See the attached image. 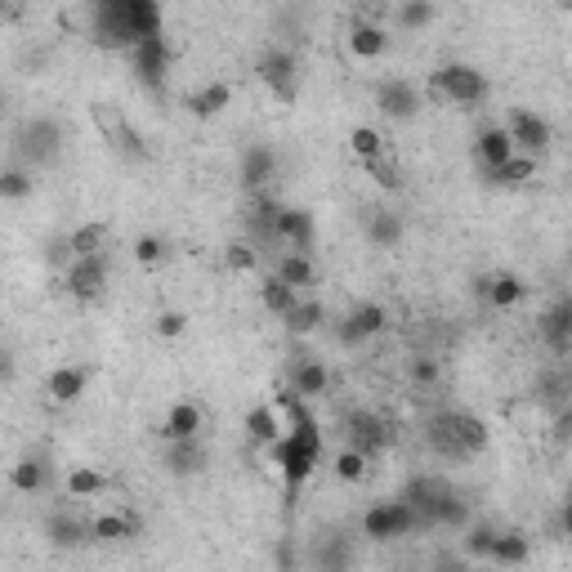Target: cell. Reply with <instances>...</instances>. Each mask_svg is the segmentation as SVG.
Segmentation results:
<instances>
[{
    "label": "cell",
    "mask_w": 572,
    "mask_h": 572,
    "mask_svg": "<svg viewBox=\"0 0 572 572\" xmlns=\"http://www.w3.org/2000/svg\"><path fill=\"white\" fill-rule=\"evenodd\" d=\"M349 318L358 322V331L362 336H380V331L389 327V313H385V304H376V300H362V304H354V309H349Z\"/></svg>",
    "instance_id": "7bdbcfd3"
},
{
    "label": "cell",
    "mask_w": 572,
    "mask_h": 572,
    "mask_svg": "<svg viewBox=\"0 0 572 572\" xmlns=\"http://www.w3.org/2000/svg\"><path fill=\"white\" fill-rule=\"evenodd\" d=\"M376 108H380V117H389V121H412L416 112L425 108V94L416 90L412 81H385L376 94Z\"/></svg>",
    "instance_id": "30bf717a"
},
{
    "label": "cell",
    "mask_w": 572,
    "mask_h": 572,
    "mask_svg": "<svg viewBox=\"0 0 572 572\" xmlns=\"http://www.w3.org/2000/svg\"><path fill=\"white\" fill-rule=\"evenodd\" d=\"M349 148H354V157H358V161H376V157H385V139H380V130H376V126H358L354 135H349Z\"/></svg>",
    "instance_id": "ee69618b"
},
{
    "label": "cell",
    "mask_w": 572,
    "mask_h": 572,
    "mask_svg": "<svg viewBox=\"0 0 572 572\" xmlns=\"http://www.w3.org/2000/svg\"><path fill=\"white\" fill-rule=\"evenodd\" d=\"M331 389V371L322 358H304L300 367H295V394L300 398H322Z\"/></svg>",
    "instance_id": "f546056e"
},
{
    "label": "cell",
    "mask_w": 572,
    "mask_h": 572,
    "mask_svg": "<svg viewBox=\"0 0 572 572\" xmlns=\"http://www.w3.org/2000/svg\"><path fill=\"white\" fill-rule=\"evenodd\" d=\"M528 555H532V541L523 532H501L497 546H492V564L497 568H519L528 564Z\"/></svg>",
    "instance_id": "1f68e13d"
},
{
    "label": "cell",
    "mask_w": 572,
    "mask_h": 572,
    "mask_svg": "<svg viewBox=\"0 0 572 572\" xmlns=\"http://www.w3.org/2000/svg\"><path fill=\"white\" fill-rule=\"evenodd\" d=\"M72 251H76V260H99L103 251H108V242H112V228L103 224V219H94V224H81V228H72Z\"/></svg>",
    "instance_id": "83f0119b"
},
{
    "label": "cell",
    "mask_w": 572,
    "mask_h": 572,
    "mask_svg": "<svg viewBox=\"0 0 572 572\" xmlns=\"http://www.w3.org/2000/svg\"><path fill=\"white\" fill-rule=\"evenodd\" d=\"M282 322H286L291 336H309V331H318L322 322H327V304H322V300H300Z\"/></svg>",
    "instance_id": "836d02e7"
},
{
    "label": "cell",
    "mask_w": 572,
    "mask_h": 572,
    "mask_svg": "<svg viewBox=\"0 0 572 572\" xmlns=\"http://www.w3.org/2000/svg\"><path fill=\"white\" fill-rule=\"evenodd\" d=\"M85 385H90V371L85 367H54L50 376H45V394L54 398V403H76V398L85 394Z\"/></svg>",
    "instance_id": "e0dca14e"
},
{
    "label": "cell",
    "mask_w": 572,
    "mask_h": 572,
    "mask_svg": "<svg viewBox=\"0 0 572 572\" xmlns=\"http://www.w3.org/2000/svg\"><path fill=\"white\" fill-rule=\"evenodd\" d=\"M269 456H273V465L282 470V479H286V497H300V488L309 483V474L318 470V461H322V447H313V443H304V438H295V434H282L278 443L269 447Z\"/></svg>",
    "instance_id": "7a4b0ae2"
},
{
    "label": "cell",
    "mask_w": 572,
    "mask_h": 572,
    "mask_svg": "<svg viewBox=\"0 0 572 572\" xmlns=\"http://www.w3.org/2000/svg\"><path fill=\"white\" fill-rule=\"evenodd\" d=\"M523 295H528V286H523V278H514V273H497V278H488V300L497 304V309H514Z\"/></svg>",
    "instance_id": "f35d334b"
},
{
    "label": "cell",
    "mask_w": 572,
    "mask_h": 572,
    "mask_svg": "<svg viewBox=\"0 0 572 572\" xmlns=\"http://www.w3.org/2000/svg\"><path fill=\"white\" fill-rule=\"evenodd\" d=\"M537 398L550 407H559V412H568L572 403V367H546L537 376Z\"/></svg>",
    "instance_id": "603a6c76"
},
{
    "label": "cell",
    "mask_w": 572,
    "mask_h": 572,
    "mask_svg": "<svg viewBox=\"0 0 572 572\" xmlns=\"http://www.w3.org/2000/svg\"><path fill=\"white\" fill-rule=\"evenodd\" d=\"M45 537H50V546H59V550H76L85 537H94V532H90V523H81L76 514L59 510V514L45 519Z\"/></svg>",
    "instance_id": "d6986e66"
},
{
    "label": "cell",
    "mask_w": 572,
    "mask_h": 572,
    "mask_svg": "<svg viewBox=\"0 0 572 572\" xmlns=\"http://www.w3.org/2000/svg\"><path fill=\"white\" fill-rule=\"evenodd\" d=\"M224 260H228V269L233 273H251L255 264H260V255H255V242H233L224 251Z\"/></svg>",
    "instance_id": "c3c4849f"
},
{
    "label": "cell",
    "mask_w": 572,
    "mask_h": 572,
    "mask_svg": "<svg viewBox=\"0 0 572 572\" xmlns=\"http://www.w3.org/2000/svg\"><path fill=\"white\" fill-rule=\"evenodd\" d=\"M564 523H568V532H572V501H568V510H564Z\"/></svg>",
    "instance_id": "11a10c76"
},
{
    "label": "cell",
    "mask_w": 572,
    "mask_h": 572,
    "mask_svg": "<svg viewBox=\"0 0 572 572\" xmlns=\"http://www.w3.org/2000/svg\"><path fill=\"white\" fill-rule=\"evenodd\" d=\"M497 537H501V532L492 528V523H470V528H465L461 550H465L470 559H492V546H497Z\"/></svg>",
    "instance_id": "b9f144b4"
},
{
    "label": "cell",
    "mask_w": 572,
    "mask_h": 572,
    "mask_svg": "<svg viewBox=\"0 0 572 572\" xmlns=\"http://www.w3.org/2000/svg\"><path fill=\"white\" fill-rule=\"evenodd\" d=\"M50 483V461L45 456H23V461L9 470V488L14 492H41Z\"/></svg>",
    "instance_id": "f1b7e54d"
},
{
    "label": "cell",
    "mask_w": 572,
    "mask_h": 572,
    "mask_svg": "<svg viewBox=\"0 0 572 572\" xmlns=\"http://www.w3.org/2000/svg\"><path fill=\"white\" fill-rule=\"evenodd\" d=\"M510 139H514V148H523V157H541V152L555 143V130H550V121L546 117H537V112H528V108H514L510 112Z\"/></svg>",
    "instance_id": "8992f818"
},
{
    "label": "cell",
    "mask_w": 572,
    "mask_h": 572,
    "mask_svg": "<svg viewBox=\"0 0 572 572\" xmlns=\"http://www.w3.org/2000/svg\"><path fill=\"white\" fill-rule=\"evenodd\" d=\"M474 152H479V161L488 166V175L492 170H501L510 157H519V148H514V139H510V130L505 126H488L479 139H474Z\"/></svg>",
    "instance_id": "9a60e30c"
},
{
    "label": "cell",
    "mask_w": 572,
    "mask_h": 572,
    "mask_svg": "<svg viewBox=\"0 0 572 572\" xmlns=\"http://www.w3.org/2000/svg\"><path fill=\"white\" fill-rule=\"evenodd\" d=\"M130 63H135L139 85H148V90H161V85H166V72H170V41H166V36L139 41L135 50H130Z\"/></svg>",
    "instance_id": "52a82bcc"
},
{
    "label": "cell",
    "mask_w": 572,
    "mask_h": 572,
    "mask_svg": "<svg viewBox=\"0 0 572 572\" xmlns=\"http://www.w3.org/2000/svg\"><path fill=\"white\" fill-rule=\"evenodd\" d=\"M63 148V126L54 117H36L23 126V157L36 161V166H45V161H54Z\"/></svg>",
    "instance_id": "9c48e42d"
},
{
    "label": "cell",
    "mask_w": 572,
    "mask_h": 572,
    "mask_svg": "<svg viewBox=\"0 0 572 572\" xmlns=\"http://www.w3.org/2000/svg\"><path fill=\"white\" fill-rule=\"evenodd\" d=\"M340 345H345V349H358V345H367V336H362V331H358V322L354 318H345V322H340Z\"/></svg>",
    "instance_id": "db71d44e"
},
{
    "label": "cell",
    "mask_w": 572,
    "mask_h": 572,
    "mask_svg": "<svg viewBox=\"0 0 572 572\" xmlns=\"http://www.w3.org/2000/svg\"><path fill=\"white\" fill-rule=\"evenodd\" d=\"M63 286L72 291V300H81V304H90V300H99L103 291H108V260H76L68 273H63Z\"/></svg>",
    "instance_id": "8fae6325"
},
{
    "label": "cell",
    "mask_w": 572,
    "mask_h": 572,
    "mask_svg": "<svg viewBox=\"0 0 572 572\" xmlns=\"http://www.w3.org/2000/svg\"><path fill=\"white\" fill-rule=\"evenodd\" d=\"M438 18V9L429 5V0H407V5L394 9V27H403V32H421Z\"/></svg>",
    "instance_id": "ab89813d"
},
{
    "label": "cell",
    "mask_w": 572,
    "mask_h": 572,
    "mask_svg": "<svg viewBox=\"0 0 572 572\" xmlns=\"http://www.w3.org/2000/svg\"><path fill=\"white\" fill-rule=\"evenodd\" d=\"M309 564H313V572H349L354 568V550H349V541L327 537L309 550Z\"/></svg>",
    "instance_id": "484cf974"
},
{
    "label": "cell",
    "mask_w": 572,
    "mask_h": 572,
    "mask_svg": "<svg viewBox=\"0 0 572 572\" xmlns=\"http://www.w3.org/2000/svg\"><path fill=\"white\" fill-rule=\"evenodd\" d=\"M336 474H340V483H358L362 474H367V456L354 452V447H345V452L336 456Z\"/></svg>",
    "instance_id": "7dc6e473"
},
{
    "label": "cell",
    "mask_w": 572,
    "mask_h": 572,
    "mask_svg": "<svg viewBox=\"0 0 572 572\" xmlns=\"http://www.w3.org/2000/svg\"><path fill=\"white\" fill-rule=\"evenodd\" d=\"M68 492H72V497H99V492H108V474H99V470H72L68 474Z\"/></svg>",
    "instance_id": "f6af8a7d"
},
{
    "label": "cell",
    "mask_w": 572,
    "mask_h": 572,
    "mask_svg": "<svg viewBox=\"0 0 572 572\" xmlns=\"http://www.w3.org/2000/svg\"><path fill=\"white\" fill-rule=\"evenodd\" d=\"M429 94L456 103V108H479L488 99V76L474 68V63H443V68L429 76Z\"/></svg>",
    "instance_id": "6da1fadb"
},
{
    "label": "cell",
    "mask_w": 572,
    "mask_h": 572,
    "mask_svg": "<svg viewBox=\"0 0 572 572\" xmlns=\"http://www.w3.org/2000/svg\"><path fill=\"white\" fill-rule=\"evenodd\" d=\"M126 18H130V32L135 41H152V36H166V14H161L157 0H126Z\"/></svg>",
    "instance_id": "ffe728a7"
},
{
    "label": "cell",
    "mask_w": 572,
    "mask_h": 572,
    "mask_svg": "<svg viewBox=\"0 0 572 572\" xmlns=\"http://www.w3.org/2000/svg\"><path fill=\"white\" fill-rule=\"evenodd\" d=\"M385 50H389V32L380 23L358 18V23L349 27V54H354V59H380Z\"/></svg>",
    "instance_id": "2e32d148"
},
{
    "label": "cell",
    "mask_w": 572,
    "mask_h": 572,
    "mask_svg": "<svg viewBox=\"0 0 572 572\" xmlns=\"http://www.w3.org/2000/svg\"><path fill=\"white\" fill-rule=\"evenodd\" d=\"M416 528H425L421 514H416L412 501H380L362 514V537L367 541H398V537H412Z\"/></svg>",
    "instance_id": "3957f363"
},
{
    "label": "cell",
    "mask_w": 572,
    "mask_h": 572,
    "mask_svg": "<svg viewBox=\"0 0 572 572\" xmlns=\"http://www.w3.org/2000/svg\"><path fill=\"white\" fill-rule=\"evenodd\" d=\"M260 81L273 90V99L278 103H291L295 99V85H300V63H295V54L286 50V45H273V50H264L260 59Z\"/></svg>",
    "instance_id": "5b68a950"
},
{
    "label": "cell",
    "mask_w": 572,
    "mask_h": 572,
    "mask_svg": "<svg viewBox=\"0 0 572 572\" xmlns=\"http://www.w3.org/2000/svg\"><path fill=\"white\" fill-rule=\"evenodd\" d=\"M434 528H470V501L461 497V492H447L443 501H438L434 510Z\"/></svg>",
    "instance_id": "8d00e7d4"
},
{
    "label": "cell",
    "mask_w": 572,
    "mask_h": 572,
    "mask_svg": "<svg viewBox=\"0 0 572 572\" xmlns=\"http://www.w3.org/2000/svg\"><path fill=\"white\" fill-rule=\"evenodd\" d=\"M166 465H170V474H179V479H193V474L206 470V443H202V438H184V443H170Z\"/></svg>",
    "instance_id": "44dd1931"
},
{
    "label": "cell",
    "mask_w": 572,
    "mask_h": 572,
    "mask_svg": "<svg viewBox=\"0 0 572 572\" xmlns=\"http://www.w3.org/2000/svg\"><path fill=\"white\" fill-rule=\"evenodd\" d=\"M488 179L497 188H528L532 179H537V157H523V152H519V157H510L501 170H492Z\"/></svg>",
    "instance_id": "d6a6232c"
},
{
    "label": "cell",
    "mask_w": 572,
    "mask_h": 572,
    "mask_svg": "<svg viewBox=\"0 0 572 572\" xmlns=\"http://www.w3.org/2000/svg\"><path fill=\"white\" fill-rule=\"evenodd\" d=\"M425 447L443 461H465L461 452V438H456V416L452 412H434L425 421Z\"/></svg>",
    "instance_id": "4fadbf2b"
},
{
    "label": "cell",
    "mask_w": 572,
    "mask_h": 572,
    "mask_svg": "<svg viewBox=\"0 0 572 572\" xmlns=\"http://www.w3.org/2000/svg\"><path fill=\"white\" fill-rule=\"evenodd\" d=\"M367 237H371V246H385V251H394V246L403 242V219H398L394 211H371Z\"/></svg>",
    "instance_id": "e575fe53"
},
{
    "label": "cell",
    "mask_w": 572,
    "mask_h": 572,
    "mask_svg": "<svg viewBox=\"0 0 572 572\" xmlns=\"http://www.w3.org/2000/svg\"><path fill=\"white\" fill-rule=\"evenodd\" d=\"M94 18V41L103 50H135V32H130V18H126V0H99L90 9Z\"/></svg>",
    "instance_id": "277c9868"
},
{
    "label": "cell",
    "mask_w": 572,
    "mask_h": 572,
    "mask_svg": "<svg viewBox=\"0 0 572 572\" xmlns=\"http://www.w3.org/2000/svg\"><path fill=\"white\" fill-rule=\"evenodd\" d=\"M90 532H94V541H126V537H135L139 532V523L135 519H126V514H99V519L90 523Z\"/></svg>",
    "instance_id": "74e56055"
},
{
    "label": "cell",
    "mask_w": 572,
    "mask_h": 572,
    "mask_svg": "<svg viewBox=\"0 0 572 572\" xmlns=\"http://www.w3.org/2000/svg\"><path fill=\"white\" fill-rule=\"evenodd\" d=\"M412 380L416 385H438V358H429V354H421V358H412Z\"/></svg>",
    "instance_id": "f5cc1de1"
},
{
    "label": "cell",
    "mask_w": 572,
    "mask_h": 572,
    "mask_svg": "<svg viewBox=\"0 0 572 572\" xmlns=\"http://www.w3.org/2000/svg\"><path fill=\"white\" fill-rule=\"evenodd\" d=\"M135 260L139 264H161V260H166V242H161V237H139V242H135Z\"/></svg>",
    "instance_id": "816d5d0a"
},
{
    "label": "cell",
    "mask_w": 572,
    "mask_h": 572,
    "mask_svg": "<svg viewBox=\"0 0 572 572\" xmlns=\"http://www.w3.org/2000/svg\"><path fill=\"white\" fill-rule=\"evenodd\" d=\"M260 300H264V309H269L273 318H286V313L300 304V291H295V286H286L278 273H273V278L260 282Z\"/></svg>",
    "instance_id": "4dcf8cb0"
},
{
    "label": "cell",
    "mask_w": 572,
    "mask_h": 572,
    "mask_svg": "<svg viewBox=\"0 0 572 572\" xmlns=\"http://www.w3.org/2000/svg\"><path fill=\"white\" fill-rule=\"evenodd\" d=\"M349 429V447H354V452H362V456H376V452H385L389 447V425L380 421V416H371V412H354L345 421Z\"/></svg>",
    "instance_id": "7c38bea8"
},
{
    "label": "cell",
    "mask_w": 572,
    "mask_h": 572,
    "mask_svg": "<svg viewBox=\"0 0 572 572\" xmlns=\"http://www.w3.org/2000/svg\"><path fill=\"white\" fill-rule=\"evenodd\" d=\"M429 572H474V559L465 555L461 546H456V550H438L434 564H429Z\"/></svg>",
    "instance_id": "681fc988"
},
{
    "label": "cell",
    "mask_w": 572,
    "mask_h": 572,
    "mask_svg": "<svg viewBox=\"0 0 572 572\" xmlns=\"http://www.w3.org/2000/svg\"><path fill=\"white\" fill-rule=\"evenodd\" d=\"M278 242H286V251H295V255H309L313 251V215L300 211V206H282Z\"/></svg>",
    "instance_id": "5bb4252c"
},
{
    "label": "cell",
    "mask_w": 572,
    "mask_h": 572,
    "mask_svg": "<svg viewBox=\"0 0 572 572\" xmlns=\"http://www.w3.org/2000/svg\"><path fill=\"white\" fill-rule=\"evenodd\" d=\"M184 331H188V318H184L179 309H166V313L157 318V336H161V340H179Z\"/></svg>",
    "instance_id": "f907efd6"
},
{
    "label": "cell",
    "mask_w": 572,
    "mask_h": 572,
    "mask_svg": "<svg viewBox=\"0 0 572 572\" xmlns=\"http://www.w3.org/2000/svg\"><path fill=\"white\" fill-rule=\"evenodd\" d=\"M273 170H278V157H273L264 143H251V148L242 152V184L251 188V193H260V188L269 184Z\"/></svg>",
    "instance_id": "7402d4cb"
},
{
    "label": "cell",
    "mask_w": 572,
    "mask_h": 572,
    "mask_svg": "<svg viewBox=\"0 0 572 572\" xmlns=\"http://www.w3.org/2000/svg\"><path fill=\"white\" fill-rule=\"evenodd\" d=\"M36 193V175L27 166H9L5 175H0V197L5 202H23V197Z\"/></svg>",
    "instance_id": "60d3db41"
},
{
    "label": "cell",
    "mask_w": 572,
    "mask_h": 572,
    "mask_svg": "<svg viewBox=\"0 0 572 572\" xmlns=\"http://www.w3.org/2000/svg\"><path fill=\"white\" fill-rule=\"evenodd\" d=\"M362 170H367V175L376 179V188H385V193H398V188H403V170H398L394 161H385V157L362 161Z\"/></svg>",
    "instance_id": "bcb514c9"
},
{
    "label": "cell",
    "mask_w": 572,
    "mask_h": 572,
    "mask_svg": "<svg viewBox=\"0 0 572 572\" xmlns=\"http://www.w3.org/2000/svg\"><path fill=\"white\" fill-rule=\"evenodd\" d=\"M541 327V340H546V349L555 358H568L572 354V295H564V300H555L546 313L537 318Z\"/></svg>",
    "instance_id": "ba28073f"
},
{
    "label": "cell",
    "mask_w": 572,
    "mask_h": 572,
    "mask_svg": "<svg viewBox=\"0 0 572 572\" xmlns=\"http://www.w3.org/2000/svg\"><path fill=\"white\" fill-rule=\"evenodd\" d=\"M246 434H251V443H264V447L278 443V438L286 434V425H282L278 407H273V403L251 407V412H246Z\"/></svg>",
    "instance_id": "d4e9b609"
},
{
    "label": "cell",
    "mask_w": 572,
    "mask_h": 572,
    "mask_svg": "<svg viewBox=\"0 0 572 572\" xmlns=\"http://www.w3.org/2000/svg\"><path fill=\"white\" fill-rule=\"evenodd\" d=\"M278 278L286 282V286H313L318 282V269H313V260L309 255H295V251H282V260H278Z\"/></svg>",
    "instance_id": "d590c367"
},
{
    "label": "cell",
    "mask_w": 572,
    "mask_h": 572,
    "mask_svg": "<svg viewBox=\"0 0 572 572\" xmlns=\"http://www.w3.org/2000/svg\"><path fill=\"white\" fill-rule=\"evenodd\" d=\"M166 443H184V438H197L202 434V407L197 403H175L166 412V425H161Z\"/></svg>",
    "instance_id": "cb8c5ba5"
},
{
    "label": "cell",
    "mask_w": 572,
    "mask_h": 572,
    "mask_svg": "<svg viewBox=\"0 0 572 572\" xmlns=\"http://www.w3.org/2000/svg\"><path fill=\"white\" fill-rule=\"evenodd\" d=\"M456 416V438H461V452H465V461L470 456H479V452H488V443H492V429L483 416H474V412H452Z\"/></svg>",
    "instance_id": "4316f807"
},
{
    "label": "cell",
    "mask_w": 572,
    "mask_h": 572,
    "mask_svg": "<svg viewBox=\"0 0 572 572\" xmlns=\"http://www.w3.org/2000/svg\"><path fill=\"white\" fill-rule=\"evenodd\" d=\"M233 103V90H228L224 81H211V85H202V90H193V94H184V108L193 112L197 121H211L219 117V112Z\"/></svg>",
    "instance_id": "ac0fdd59"
}]
</instances>
